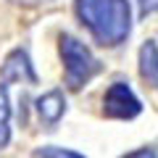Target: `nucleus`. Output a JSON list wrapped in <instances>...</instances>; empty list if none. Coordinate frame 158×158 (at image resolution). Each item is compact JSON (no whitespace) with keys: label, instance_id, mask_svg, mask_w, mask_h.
Listing matches in <instances>:
<instances>
[{"label":"nucleus","instance_id":"9b49d317","mask_svg":"<svg viewBox=\"0 0 158 158\" xmlns=\"http://www.w3.org/2000/svg\"><path fill=\"white\" fill-rule=\"evenodd\" d=\"M16 3H29L32 6V3H45V0H16Z\"/></svg>","mask_w":158,"mask_h":158},{"label":"nucleus","instance_id":"0eeeda50","mask_svg":"<svg viewBox=\"0 0 158 158\" xmlns=\"http://www.w3.org/2000/svg\"><path fill=\"white\" fill-rule=\"evenodd\" d=\"M11 140V103H8V90L0 85V150Z\"/></svg>","mask_w":158,"mask_h":158},{"label":"nucleus","instance_id":"6e6552de","mask_svg":"<svg viewBox=\"0 0 158 158\" xmlns=\"http://www.w3.org/2000/svg\"><path fill=\"white\" fill-rule=\"evenodd\" d=\"M32 158H85V156L66 150V148H40V150H34Z\"/></svg>","mask_w":158,"mask_h":158},{"label":"nucleus","instance_id":"39448f33","mask_svg":"<svg viewBox=\"0 0 158 158\" xmlns=\"http://www.w3.org/2000/svg\"><path fill=\"white\" fill-rule=\"evenodd\" d=\"M37 116L45 121V124H58V118L66 113V100H63V95L58 90H50V92H45L42 98H37Z\"/></svg>","mask_w":158,"mask_h":158},{"label":"nucleus","instance_id":"7ed1b4c3","mask_svg":"<svg viewBox=\"0 0 158 158\" xmlns=\"http://www.w3.org/2000/svg\"><path fill=\"white\" fill-rule=\"evenodd\" d=\"M103 111H106V116H111V118H135V116H140L142 106L135 98V92L129 90V85L113 82V85L106 90Z\"/></svg>","mask_w":158,"mask_h":158},{"label":"nucleus","instance_id":"20e7f679","mask_svg":"<svg viewBox=\"0 0 158 158\" xmlns=\"http://www.w3.org/2000/svg\"><path fill=\"white\" fill-rule=\"evenodd\" d=\"M3 77H6V82H32V85L37 82V74H34L32 63H29L27 50H13L6 58V63H3Z\"/></svg>","mask_w":158,"mask_h":158},{"label":"nucleus","instance_id":"f257e3e1","mask_svg":"<svg viewBox=\"0 0 158 158\" xmlns=\"http://www.w3.org/2000/svg\"><path fill=\"white\" fill-rule=\"evenodd\" d=\"M77 16L103 45H118L129 37L132 11L127 0H77Z\"/></svg>","mask_w":158,"mask_h":158},{"label":"nucleus","instance_id":"423d86ee","mask_svg":"<svg viewBox=\"0 0 158 158\" xmlns=\"http://www.w3.org/2000/svg\"><path fill=\"white\" fill-rule=\"evenodd\" d=\"M140 74L158 90V45L156 42H145L140 48Z\"/></svg>","mask_w":158,"mask_h":158},{"label":"nucleus","instance_id":"9d476101","mask_svg":"<svg viewBox=\"0 0 158 158\" xmlns=\"http://www.w3.org/2000/svg\"><path fill=\"white\" fill-rule=\"evenodd\" d=\"M124 158H158V153L153 150V148H142V150H135V153H129V156H124Z\"/></svg>","mask_w":158,"mask_h":158},{"label":"nucleus","instance_id":"f03ea898","mask_svg":"<svg viewBox=\"0 0 158 158\" xmlns=\"http://www.w3.org/2000/svg\"><path fill=\"white\" fill-rule=\"evenodd\" d=\"M61 56H63V69H66V85L71 90L85 87L100 71V61L90 53V48L69 34L61 37Z\"/></svg>","mask_w":158,"mask_h":158},{"label":"nucleus","instance_id":"1a4fd4ad","mask_svg":"<svg viewBox=\"0 0 158 158\" xmlns=\"http://www.w3.org/2000/svg\"><path fill=\"white\" fill-rule=\"evenodd\" d=\"M137 6H140L142 16H150V13L158 11V0H137Z\"/></svg>","mask_w":158,"mask_h":158}]
</instances>
